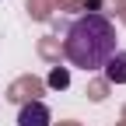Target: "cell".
Wrapping results in <instances>:
<instances>
[{
  "label": "cell",
  "mask_w": 126,
  "mask_h": 126,
  "mask_svg": "<svg viewBox=\"0 0 126 126\" xmlns=\"http://www.w3.org/2000/svg\"><path fill=\"white\" fill-rule=\"evenodd\" d=\"M63 56L81 70H102L116 56V25L105 14H84L63 35Z\"/></svg>",
  "instance_id": "6da1fadb"
},
{
  "label": "cell",
  "mask_w": 126,
  "mask_h": 126,
  "mask_svg": "<svg viewBox=\"0 0 126 126\" xmlns=\"http://www.w3.org/2000/svg\"><path fill=\"white\" fill-rule=\"evenodd\" d=\"M49 123H53V116L42 102H28L18 112V126H49Z\"/></svg>",
  "instance_id": "7a4b0ae2"
},
{
  "label": "cell",
  "mask_w": 126,
  "mask_h": 126,
  "mask_svg": "<svg viewBox=\"0 0 126 126\" xmlns=\"http://www.w3.org/2000/svg\"><path fill=\"white\" fill-rule=\"evenodd\" d=\"M70 84V74L63 70V67H56L53 74H49V88H67Z\"/></svg>",
  "instance_id": "277c9868"
},
{
  "label": "cell",
  "mask_w": 126,
  "mask_h": 126,
  "mask_svg": "<svg viewBox=\"0 0 126 126\" xmlns=\"http://www.w3.org/2000/svg\"><path fill=\"white\" fill-rule=\"evenodd\" d=\"M102 70H105V77H109L112 84H126V53H119V49H116V56L109 60Z\"/></svg>",
  "instance_id": "3957f363"
}]
</instances>
